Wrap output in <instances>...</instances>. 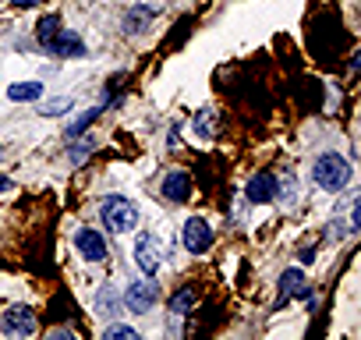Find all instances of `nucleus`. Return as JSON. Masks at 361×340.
I'll return each mask as SVG.
<instances>
[{"mask_svg": "<svg viewBox=\"0 0 361 340\" xmlns=\"http://www.w3.org/2000/svg\"><path fill=\"white\" fill-rule=\"evenodd\" d=\"M43 50L54 54V57H85V43H82L75 32H64V29H61L54 40H47Z\"/></svg>", "mask_w": 361, "mask_h": 340, "instance_id": "10", "label": "nucleus"}, {"mask_svg": "<svg viewBox=\"0 0 361 340\" xmlns=\"http://www.w3.org/2000/svg\"><path fill=\"white\" fill-rule=\"evenodd\" d=\"M195 301H199V291H195L192 284H185V287L170 298V312H173V315H188V312L195 308Z\"/></svg>", "mask_w": 361, "mask_h": 340, "instance_id": "12", "label": "nucleus"}, {"mask_svg": "<svg viewBox=\"0 0 361 340\" xmlns=\"http://www.w3.org/2000/svg\"><path fill=\"white\" fill-rule=\"evenodd\" d=\"M163 255H166V248H163V241L156 234H138V241H135V266L145 277H152L163 266Z\"/></svg>", "mask_w": 361, "mask_h": 340, "instance_id": "3", "label": "nucleus"}, {"mask_svg": "<svg viewBox=\"0 0 361 340\" xmlns=\"http://www.w3.org/2000/svg\"><path fill=\"white\" fill-rule=\"evenodd\" d=\"M290 298H308V280L301 269H283L280 273V298H276V308H283Z\"/></svg>", "mask_w": 361, "mask_h": 340, "instance_id": "9", "label": "nucleus"}, {"mask_svg": "<svg viewBox=\"0 0 361 340\" xmlns=\"http://www.w3.org/2000/svg\"><path fill=\"white\" fill-rule=\"evenodd\" d=\"M75 248H78V255H85L89 262H106V259H110L106 238H103L99 231H92V227H78V231H75Z\"/></svg>", "mask_w": 361, "mask_h": 340, "instance_id": "5", "label": "nucleus"}, {"mask_svg": "<svg viewBox=\"0 0 361 340\" xmlns=\"http://www.w3.org/2000/svg\"><path fill=\"white\" fill-rule=\"evenodd\" d=\"M8 96L18 99V103H25V99H39V96H43V85H39V82H22V85H11Z\"/></svg>", "mask_w": 361, "mask_h": 340, "instance_id": "13", "label": "nucleus"}, {"mask_svg": "<svg viewBox=\"0 0 361 340\" xmlns=\"http://www.w3.org/2000/svg\"><path fill=\"white\" fill-rule=\"evenodd\" d=\"M106 340H138L131 326H106Z\"/></svg>", "mask_w": 361, "mask_h": 340, "instance_id": "17", "label": "nucleus"}, {"mask_svg": "<svg viewBox=\"0 0 361 340\" xmlns=\"http://www.w3.org/2000/svg\"><path fill=\"white\" fill-rule=\"evenodd\" d=\"M276 192H280V181H276V174H269V170H259V174L245 185V199L248 202H273Z\"/></svg>", "mask_w": 361, "mask_h": 340, "instance_id": "8", "label": "nucleus"}, {"mask_svg": "<svg viewBox=\"0 0 361 340\" xmlns=\"http://www.w3.org/2000/svg\"><path fill=\"white\" fill-rule=\"evenodd\" d=\"M0 329H4L8 336H29V333H36V312L29 305H15V308L4 312Z\"/></svg>", "mask_w": 361, "mask_h": 340, "instance_id": "6", "label": "nucleus"}, {"mask_svg": "<svg viewBox=\"0 0 361 340\" xmlns=\"http://www.w3.org/2000/svg\"><path fill=\"white\" fill-rule=\"evenodd\" d=\"M180 241H185V248H188L192 255H202V252H209V245H213V227H209L202 217H192V220H185Z\"/></svg>", "mask_w": 361, "mask_h": 340, "instance_id": "4", "label": "nucleus"}, {"mask_svg": "<svg viewBox=\"0 0 361 340\" xmlns=\"http://www.w3.org/2000/svg\"><path fill=\"white\" fill-rule=\"evenodd\" d=\"M312 178H315V185H319L322 192H343V188L350 185V178H354V170H350V163H347L343 156L322 152V156L315 159V166H312Z\"/></svg>", "mask_w": 361, "mask_h": 340, "instance_id": "1", "label": "nucleus"}, {"mask_svg": "<svg viewBox=\"0 0 361 340\" xmlns=\"http://www.w3.org/2000/svg\"><path fill=\"white\" fill-rule=\"evenodd\" d=\"M156 301H159V287H156L152 280H135V284L124 291V305H128L131 312H138V315L149 312Z\"/></svg>", "mask_w": 361, "mask_h": 340, "instance_id": "7", "label": "nucleus"}, {"mask_svg": "<svg viewBox=\"0 0 361 340\" xmlns=\"http://www.w3.org/2000/svg\"><path fill=\"white\" fill-rule=\"evenodd\" d=\"M4 188H11V181H8V178H0V192H4Z\"/></svg>", "mask_w": 361, "mask_h": 340, "instance_id": "20", "label": "nucleus"}, {"mask_svg": "<svg viewBox=\"0 0 361 340\" xmlns=\"http://www.w3.org/2000/svg\"><path fill=\"white\" fill-rule=\"evenodd\" d=\"M96 312L99 315H117V294L106 287V291H99V298H96Z\"/></svg>", "mask_w": 361, "mask_h": 340, "instance_id": "15", "label": "nucleus"}, {"mask_svg": "<svg viewBox=\"0 0 361 340\" xmlns=\"http://www.w3.org/2000/svg\"><path fill=\"white\" fill-rule=\"evenodd\" d=\"M64 107H68V99H57V103L47 107V114H57V110H64Z\"/></svg>", "mask_w": 361, "mask_h": 340, "instance_id": "19", "label": "nucleus"}, {"mask_svg": "<svg viewBox=\"0 0 361 340\" xmlns=\"http://www.w3.org/2000/svg\"><path fill=\"white\" fill-rule=\"evenodd\" d=\"M99 220L110 234H128L138 227V206L124 195H106L99 206Z\"/></svg>", "mask_w": 361, "mask_h": 340, "instance_id": "2", "label": "nucleus"}, {"mask_svg": "<svg viewBox=\"0 0 361 340\" xmlns=\"http://www.w3.org/2000/svg\"><path fill=\"white\" fill-rule=\"evenodd\" d=\"M61 32V18L57 15H47L43 22H39V29H36V36H39V43H47V40H54Z\"/></svg>", "mask_w": 361, "mask_h": 340, "instance_id": "14", "label": "nucleus"}, {"mask_svg": "<svg viewBox=\"0 0 361 340\" xmlns=\"http://www.w3.org/2000/svg\"><path fill=\"white\" fill-rule=\"evenodd\" d=\"M152 18V11L149 8H138V11H131L128 15V32H142V25Z\"/></svg>", "mask_w": 361, "mask_h": 340, "instance_id": "16", "label": "nucleus"}, {"mask_svg": "<svg viewBox=\"0 0 361 340\" xmlns=\"http://www.w3.org/2000/svg\"><path fill=\"white\" fill-rule=\"evenodd\" d=\"M96 117H99V110H89V114H85V117H82V121H75V124H71V128H68V138H75V135H78V131H85V128H89V124H92V121H96Z\"/></svg>", "mask_w": 361, "mask_h": 340, "instance_id": "18", "label": "nucleus"}, {"mask_svg": "<svg viewBox=\"0 0 361 340\" xmlns=\"http://www.w3.org/2000/svg\"><path fill=\"white\" fill-rule=\"evenodd\" d=\"M192 195V174L188 170H170L163 178V199L166 202H185Z\"/></svg>", "mask_w": 361, "mask_h": 340, "instance_id": "11", "label": "nucleus"}]
</instances>
